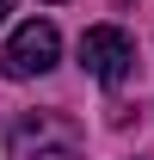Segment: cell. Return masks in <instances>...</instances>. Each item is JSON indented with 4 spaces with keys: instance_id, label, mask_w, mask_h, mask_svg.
I'll return each instance as SVG.
<instances>
[{
    "instance_id": "1",
    "label": "cell",
    "mask_w": 154,
    "mask_h": 160,
    "mask_svg": "<svg viewBox=\"0 0 154 160\" xmlns=\"http://www.w3.org/2000/svg\"><path fill=\"white\" fill-rule=\"evenodd\" d=\"M6 154L13 160H80V123L62 111H31L6 129Z\"/></svg>"
},
{
    "instance_id": "2",
    "label": "cell",
    "mask_w": 154,
    "mask_h": 160,
    "mask_svg": "<svg viewBox=\"0 0 154 160\" xmlns=\"http://www.w3.org/2000/svg\"><path fill=\"white\" fill-rule=\"evenodd\" d=\"M80 68H86L99 86H123L130 68H136L130 31H117V25H93V31H80Z\"/></svg>"
},
{
    "instance_id": "3",
    "label": "cell",
    "mask_w": 154,
    "mask_h": 160,
    "mask_svg": "<svg viewBox=\"0 0 154 160\" xmlns=\"http://www.w3.org/2000/svg\"><path fill=\"white\" fill-rule=\"evenodd\" d=\"M56 56H62L56 25H49V19H31V25H19V31L6 37L0 68H6L13 80H37V74H49V68H56Z\"/></svg>"
},
{
    "instance_id": "4",
    "label": "cell",
    "mask_w": 154,
    "mask_h": 160,
    "mask_svg": "<svg viewBox=\"0 0 154 160\" xmlns=\"http://www.w3.org/2000/svg\"><path fill=\"white\" fill-rule=\"evenodd\" d=\"M6 12H13V0H0V19H6Z\"/></svg>"
}]
</instances>
